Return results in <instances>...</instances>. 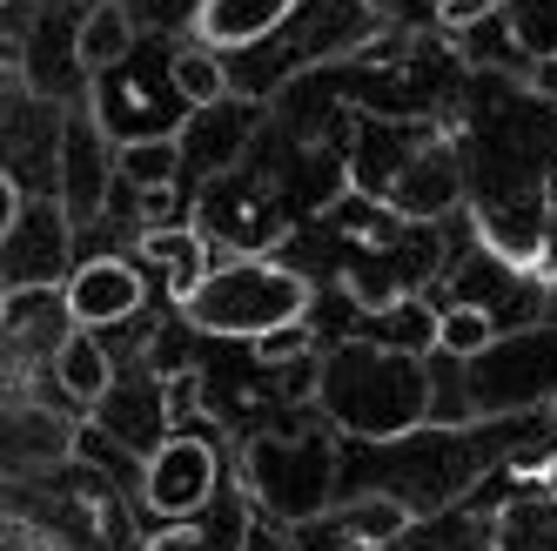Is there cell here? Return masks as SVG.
<instances>
[{"label": "cell", "instance_id": "cell-1", "mask_svg": "<svg viewBox=\"0 0 557 551\" xmlns=\"http://www.w3.org/2000/svg\"><path fill=\"white\" fill-rule=\"evenodd\" d=\"M315 411H323L343 438L363 444H396L430 424L436 411V377L417 350L396 343H336L315 364Z\"/></svg>", "mask_w": 557, "mask_h": 551}, {"label": "cell", "instance_id": "cell-2", "mask_svg": "<svg viewBox=\"0 0 557 551\" xmlns=\"http://www.w3.org/2000/svg\"><path fill=\"white\" fill-rule=\"evenodd\" d=\"M182 317L202 330V336H283L309 317V283L283 262H262V256H228L209 262L195 283L182 290Z\"/></svg>", "mask_w": 557, "mask_h": 551}, {"label": "cell", "instance_id": "cell-3", "mask_svg": "<svg viewBox=\"0 0 557 551\" xmlns=\"http://www.w3.org/2000/svg\"><path fill=\"white\" fill-rule=\"evenodd\" d=\"M463 404L476 417H517V411H550L557 404V317L491 336L463 364Z\"/></svg>", "mask_w": 557, "mask_h": 551}, {"label": "cell", "instance_id": "cell-4", "mask_svg": "<svg viewBox=\"0 0 557 551\" xmlns=\"http://www.w3.org/2000/svg\"><path fill=\"white\" fill-rule=\"evenodd\" d=\"M243 478L262 511H275L283 525H315L330 518L336 498V451L323 438H256L243 457Z\"/></svg>", "mask_w": 557, "mask_h": 551}, {"label": "cell", "instance_id": "cell-5", "mask_svg": "<svg viewBox=\"0 0 557 551\" xmlns=\"http://www.w3.org/2000/svg\"><path fill=\"white\" fill-rule=\"evenodd\" d=\"M108 188H114V142L101 128V114L82 108L61 122V148H54V209L67 229H88L108 209Z\"/></svg>", "mask_w": 557, "mask_h": 551}, {"label": "cell", "instance_id": "cell-6", "mask_svg": "<svg viewBox=\"0 0 557 551\" xmlns=\"http://www.w3.org/2000/svg\"><path fill=\"white\" fill-rule=\"evenodd\" d=\"M463 203V155L457 142H417L383 182V209L404 222H444Z\"/></svg>", "mask_w": 557, "mask_h": 551}, {"label": "cell", "instance_id": "cell-7", "mask_svg": "<svg viewBox=\"0 0 557 551\" xmlns=\"http://www.w3.org/2000/svg\"><path fill=\"white\" fill-rule=\"evenodd\" d=\"M141 498L148 511H162V518H195L209 498H215V451L202 438H162L141 464Z\"/></svg>", "mask_w": 557, "mask_h": 551}, {"label": "cell", "instance_id": "cell-8", "mask_svg": "<svg viewBox=\"0 0 557 551\" xmlns=\"http://www.w3.org/2000/svg\"><path fill=\"white\" fill-rule=\"evenodd\" d=\"M148 303L141 290V269L122 262V256H95L67 276V290H61V309H67V323L74 330H108V323H128L135 309Z\"/></svg>", "mask_w": 557, "mask_h": 551}, {"label": "cell", "instance_id": "cell-9", "mask_svg": "<svg viewBox=\"0 0 557 551\" xmlns=\"http://www.w3.org/2000/svg\"><path fill=\"white\" fill-rule=\"evenodd\" d=\"M296 8H302V0H195V34H202V48H215V54L256 48Z\"/></svg>", "mask_w": 557, "mask_h": 551}, {"label": "cell", "instance_id": "cell-10", "mask_svg": "<svg viewBox=\"0 0 557 551\" xmlns=\"http://www.w3.org/2000/svg\"><path fill=\"white\" fill-rule=\"evenodd\" d=\"M135 41H141V21H135V8L128 0H88V14L74 21V68L88 74H114L128 54H135Z\"/></svg>", "mask_w": 557, "mask_h": 551}, {"label": "cell", "instance_id": "cell-11", "mask_svg": "<svg viewBox=\"0 0 557 551\" xmlns=\"http://www.w3.org/2000/svg\"><path fill=\"white\" fill-rule=\"evenodd\" d=\"M114 175L141 195H162L182 175V135H128L114 142Z\"/></svg>", "mask_w": 557, "mask_h": 551}, {"label": "cell", "instance_id": "cell-12", "mask_svg": "<svg viewBox=\"0 0 557 551\" xmlns=\"http://www.w3.org/2000/svg\"><path fill=\"white\" fill-rule=\"evenodd\" d=\"M54 377L67 397H82V404H101L108 397V383H114V357L95 343V330H67L54 343Z\"/></svg>", "mask_w": 557, "mask_h": 551}, {"label": "cell", "instance_id": "cell-13", "mask_svg": "<svg viewBox=\"0 0 557 551\" xmlns=\"http://www.w3.org/2000/svg\"><path fill=\"white\" fill-rule=\"evenodd\" d=\"M169 88H175L188 108H222L235 82H228V68H222V54H215V48L188 41V48H175V54H169Z\"/></svg>", "mask_w": 557, "mask_h": 551}, {"label": "cell", "instance_id": "cell-14", "mask_svg": "<svg viewBox=\"0 0 557 551\" xmlns=\"http://www.w3.org/2000/svg\"><path fill=\"white\" fill-rule=\"evenodd\" d=\"M491 551H557V498L510 504L497 518V531H491Z\"/></svg>", "mask_w": 557, "mask_h": 551}, {"label": "cell", "instance_id": "cell-15", "mask_svg": "<svg viewBox=\"0 0 557 551\" xmlns=\"http://www.w3.org/2000/svg\"><path fill=\"white\" fill-rule=\"evenodd\" d=\"M491 336H497V323H491L484 303H450L444 317H436V357L470 364L476 350H491Z\"/></svg>", "mask_w": 557, "mask_h": 551}, {"label": "cell", "instance_id": "cell-16", "mask_svg": "<svg viewBox=\"0 0 557 551\" xmlns=\"http://www.w3.org/2000/svg\"><path fill=\"white\" fill-rule=\"evenodd\" d=\"M141 256H148L154 269H169L175 290H188L195 276L209 269V262H202V235H195V229H141Z\"/></svg>", "mask_w": 557, "mask_h": 551}, {"label": "cell", "instance_id": "cell-17", "mask_svg": "<svg viewBox=\"0 0 557 551\" xmlns=\"http://www.w3.org/2000/svg\"><path fill=\"white\" fill-rule=\"evenodd\" d=\"M504 14L531 61H557V0H504Z\"/></svg>", "mask_w": 557, "mask_h": 551}, {"label": "cell", "instance_id": "cell-18", "mask_svg": "<svg viewBox=\"0 0 557 551\" xmlns=\"http://www.w3.org/2000/svg\"><path fill=\"white\" fill-rule=\"evenodd\" d=\"M41 27L34 0H0V68H27V41Z\"/></svg>", "mask_w": 557, "mask_h": 551}, {"label": "cell", "instance_id": "cell-19", "mask_svg": "<svg viewBox=\"0 0 557 551\" xmlns=\"http://www.w3.org/2000/svg\"><path fill=\"white\" fill-rule=\"evenodd\" d=\"M141 551H209V538L195 531V525H169V531H154Z\"/></svg>", "mask_w": 557, "mask_h": 551}, {"label": "cell", "instance_id": "cell-20", "mask_svg": "<svg viewBox=\"0 0 557 551\" xmlns=\"http://www.w3.org/2000/svg\"><path fill=\"white\" fill-rule=\"evenodd\" d=\"M21 209H27V195H21V182L0 169V243L14 235V222H21Z\"/></svg>", "mask_w": 557, "mask_h": 551}, {"label": "cell", "instance_id": "cell-21", "mask_svg": "<svg viewBox=\"0 0 557 551\" xmlns=\"http://www.w3.org/2000/svg\"><path fill=\"white\" fill-rule=\"evenodd\" d=\"M497 8V0H436V21L444 27H470V21H484Z\"/></svg>", "mask_w": 557, "mask_h": 551}, {"label": "cell", "instance_id": "cell-22", "mask_svg": "<svg viewBox=\"0 0 557 551\" xmlns=\"http://www.w3.org/2000/svg\"><path fill=\"white\" fill-rule=\"evenodd\" d=\"M537 88H544V95L557 101V61H537Z\"/></svg>", "mask_w": 557, "mask_h": 551}, {"label": "cell", "instance_id": "cell-23", "mask_svg": "<svg viewBox=\"0 0 557 551\" xmlns=\"http://www.w3.org/2000/svg\"><path fill=\"white\" fill-rule=\"evenodd\" d=\"M544 216H557V162L544 169Z\"/></svg>", "mask_w": 557, "mask_h": 551}, {"label": "cell", "instance_id": "cell-24", "mask_svg": "<svg viewBox=\"0 0 557 551\" xmlns=\"http://www.w3.org/2000/svg\"><path fill=\"white\" fill-rule=\"evenodd\" d=\"M544 498H557V451L544 457Z\"/></svg>", "mask_w": 557, "mask_h": 551}, {"label": "cell", "instance_id": "cell-25", "mask_svg": "<svg viewBox=\"0 0 557 551\" xmlns=\"http://www.w3.org/2000/svg\"><path fill=\"white\" fill-rule=\"evenodd\" d=\"M0 317H8V290H0Z\"/></svg>", "mask_w": 557, "mask_h": 551}]
</instances>
